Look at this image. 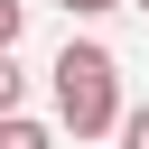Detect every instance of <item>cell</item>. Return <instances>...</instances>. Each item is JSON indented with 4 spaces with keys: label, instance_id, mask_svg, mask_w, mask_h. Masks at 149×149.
I'll use <instances>...</instances> for the list:
<instances>
[{
    "label": "cell",
    "instance_id": "obj_1",
    "mask_svg": "<svg viewBox=\"0 0 149 149\" xmlns=\"http://www.w3.org/2000/svg\"><path fill=\"white\" fill-rule=\"evenodd\" d=\"M56 112H65V130H74V140L121 130V65H112V47L65 37V56H56Z\"/></svg>",
    "mask_w": 149,
    "mask_h": 149
},
{
    "label": "cell",
    "instance_id": "obj_2",
    "mask_svg": "<svg viewBox=\"0 0 149 149\" xmlns=\"http://www.w3.org/2000/svg\"><path fill=\"white\" fill-rule=\"evenodd\" d=\"M0 149H56V140H47V121H28V112H0Z\"/></svg>",
    "mask_w": 149,
    "mask_h": 149
},
{
    "label": "cell",
    "instance_id": "obj_3",
    "mask_svg": "<svg viewBox=\"0 0 149 149\" xmlns=\"http://www.w3.org/2000/svg\"><path fill=\"white\" fill-rule=\"evenodd\" d=\"M19 28H28V0H0V47H19Z\"/></svg>",
    "mask_w": 149,
    "mask_h": 149
},
{
    "label": "cell",
    "instance_id": "obj_4",
    "mask_svg": "<svg viewBox=\"0 0 149 149\" xmlns=\"http://www.w3.org/2000/svg\"><path fill=\"white\" fill-rule=\"evenodd\" d=\"M121 149H149V102H140V112H121Z\"/></svg>",
    "mask_w": 149,
    "mask_h": 149
},
{
    "label": "cell",
    "instance_id": "obj_5",
    "mask_svg": "<svg viewBox=\"0 0 149 149\" xmlns=\"http://www.w3.org/2000/svg\"><path fill=\"white\" fill-rule=\"evenodd\" d=\"M0 112H19V65H9V47H0Z\"/></svg>",
    "mask_w": 149,
    "mask_h": 149
},
{
    "label": "cell",
    "instance_id": "obj_6",
    "mask_svg": "<svg viewBox=\"0 0 149 149\" xmlns=\"http://www.w3.org/2000/svg\"><path fill=\"white\" fill-rule=\"evenodd\" d=\"M65 9H74V19H102V9H112V0H65Z\"/></svg>",
    "mask_w": 149,
    "mask_h": 149
},
{
    "label": "cell",
    "instance_id": "obj_7",
    "mask_svg": "<svg viewBox=\"0 0 149 149\" xmlns=\"http://www.w3.org/2000/svg\"><path fill=\"white\" fill-rule=\"evenodd\" d=\"M140 9H149V0H140Z\"/></svg>",
    "mask_w": 149,
    "mask_h": 149
}]
</instances>
